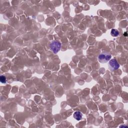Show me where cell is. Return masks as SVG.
<instances>
[{
  "label": "cell",
  "instance_id": "cell-4",
  "mask_svg": "<svg viewBox=\"0 0 128 128\" xmlns=\"http://www.w3.org/2000/svg\"><path fill=\"white\" fill-rule=\"evenodd\" d=\"M74 118H75L77 121H80L82 119L83 114L80 111H76L73 115Z\"/></svg>",
  "mask_w": 128,
  "mask_h": 128
},
{
  "label": "cell",
  "instance_id": "cell-2",
  "mask_svg": "<svg viewBox=\"0 0 128 128\" xmlns=\"http://www.w3.org/2000/svg\"><path fill=\"white\" fill-rule=\"evenodd\" d=\"M50 48L54 54H57L60 51L61 48V44L57 41H53L50 45Z\"/></svg>",
  "mask_w": 128,
  "mask_h": 128
},
{
  "label": "cell",
  "instance_id": "cell-3",
  "mask_svg": "<svg viewBox=\"0 0 128 128\" xmlns=\"http://www.w3.org/2000/svg\"><path fill=\"white\" fill-rule=\"evenodd\" d=\"M120 65L117 60L113 59L109 61L108 67L111 71H114L117 70L120 68Z\"/></svg>",
  "mask_w": 128,
  "mask_h": 128
},
{
  "label": "cell",
  "instance_id": "cell-6",
  "mask_svg": "<svg viewBox=\"0 0 128 128\" xmlns=\"http://www.w3.org/2000/svg\"><path fill=\"white\" fill-rule=\"evenodd\" d=\"M0 81L3 84H5L7 82V79L5 76H1L0 77Z\"/></svg>",
  "mask_w": 128,
  "mask_h": 128
},
{
  "label": "cell",
  "instance_id": "cell-5",
  "mask_svg": "<svg viewBox=\"0 0 128 128\" xmlns=\"http://www.w3.org/2000/svg\"><path fill=\"white\" fill-rule=\"evenodd\" d=\"M111 35L113 37H118L119 35V31L116 29H112L111 32Z\"/></svg>",
  "mask_w": 128,
  "mask_h": 128
},
{
  "label": "cell",
  "instance_id": "cell-1",
  "mask_svg": "<svg viewBox=\"0 0 128 128\" xmlns=\"http://www.w3.org/2000/svg\"><path fill=\"white\" fill-rule=\"evenodd\" d=\"M112 58V55L108 52L104 51L102 52L98 56V59L100 63H106L110 60Z\"/></svg>",
  "mask_w": 128,
  "mask_h": 128
},
{
  "label": "cell",
  "instance_id": "cell-7",
  "mask_svg": "<svg viewBox=\"0 0 128 128\" xmlns=\"http://www.w3.org/2000/svg\"><path fill=\"white\" fill-rule=\"evenodd\" d=\"M124 36H126V37L127 36V33H126V34H124Z\"/></svg>",
  "mask_w": 128,
  "mask_h": 128
}]
</instances>
